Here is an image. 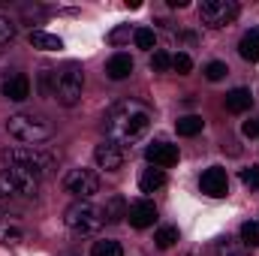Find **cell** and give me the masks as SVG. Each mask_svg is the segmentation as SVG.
<instances>
[{"mask_svg": "<svg viewBox=\"0 0 259 256\" xmlns=\"http://www.w3.org/2000/svg\"><path fill=\"white\" fill-rule=\"evenodd\" d=\"M151 127V112L148 106H142L139 100H121L109 109L106 115V133H109V142L127 148L133 142H139Z\"/></svg>", "mask_w": 259, "mask_h": 256, "instance_id": "6da1fadb", "label": "cell"}, {"mask_svg": "<svg viewBox=\"0 0 259 256\" xmlns=\"http://www.w3.org/2000/svg\"><path fill=\"white\" fill-rule=\"evenodd\" d=\"M3 160H6L9 166H18V169L30 172L36 181H39V178H49V175L58 169V160H55L49 151L33 148V145H15V148H6V151H3Z\"/></svg>", "mask_w": 259, "mask_h": 256, "instance_id": "7a4b0ae2", "label": "cell"}, {"mask_svg": "<svg viewBox=\"0 0 259 256\" xmlns=\"http://www.w3.org/2000/svg\"><path fill=\"white\" fill-rule=\"evenodd\" d=\"M6 133L21 142V145H39V142H49L55 136V127L42 118V115H33V112H18V115H9L6 121Z\"/></svg>", "mask_w": 259, "mask_h": 256, "instance_id": "3957f363", "label": "cell"}, {"mask_svg": "<svg viewBox=\"0 0 259 256\" xmlns=\"http://www.w3.org/2000/svg\"><path fill=\"white\" fill-rule=\"evenodd\" d=\"M64 223L78 235H91V232H97L103 226V211L91 199H75L64 211Z\"/></svg>", "mask_w": 259, "mask_h": 256, "instance_id": "277c9868", "label": "cell"}, {"mask_svg": "<svg viewBox=\"0 0 259 256\" xmlns=\"http://www.w3.org/2000/svg\"><path fill=\"white\" fill-rule=\"evenodd\" d=\"M81 88H84V72L78 64H66L55 72V97L61 106H75L81 100Z\"/></svg>", "mask_w": 259, "mask_h": 256, "instance_id": "5b68a950", "label": "cell"}, {"mask_svg": "<svg viewBox=\"0 0 259 256\" xmlns=\"http://www.w3.org/2000/svg\"><path fill=\"white\" fill-rule=\"evenodd\" d=\"M36 187H39V181L18 166H6L0 172V196L3 199H30V196H36Z\"/></svg>", "mask_w": 259, "mask_h": 256, "instance_id": "8992f818", "label": "cell"}, {"mask_svg": "<svg viewBox=\"0 0 259 256\" xmlns=\"http://www.w3.org/2000/svg\"><path fill=\"white\" fill-rule=\"evenodd\" d=\"M199 18L205 27H226L238 18V3L235 0H202L199 6Z\"/></svg>", "mask_w": 259, "mask_h": 256, "instance_id": "52a82bcc", "label": "cell"}, {"mask_svg": "<svg viewBox=\"0 0 259 256\" xmlns=\"http://www.w3.org/2000/svg\"><path fill=\"white\" fill-rule=\"evenodd\" d=\"M66 193H72L75 199H91L100 193V178L91 172V169H72L64 178Z\"/></svg>", "mask_w": 259, "mask_h": 256, "instance_id": "ba28073f", "label": "cell"}, {"mask_svg": "<svg viewBox=\"0 0 259 256\" xmlns=\"http://www.w3.org/2000/svg\"><path fill=\"white\" fill-rule=\"evenodd\" d=\"M94 160H97L100 169H106V172H118V169L124 166V148L115 145V142H109V139H103V142L94 148Z\"/></svg>", "mask_w": 259, "mask_h": 256, "instance_id": "9c48e42d", "label": "cell"}, {"mask_svg": "<svg viewBox=\"0 0 259 256\" xmlns=\"http://www.w3.org/2000/svg\"><path fill=\"white\" fill-rule=\"evenodd\" d=\"M145 160L157 169H169L178 163V145H169V142H151L145 148Z\"/></svg>", "mask_w": 259, "mask_h": 256, "instance_id": "30bf717a", "label": "cell"}, {"mask_svg": "<svg viewBox=\"0 0 259 256\" xmlns=\"http://www.w3.org/2000/svg\"><path fill=\"white\" fill-rule=\"evenodd\" d=\"M199 187H202V193H208V196H214V199L226 196V193H229V178H226V169H220V166L205 169V172H202Z\"/></svg>", "mask_w": 259, "mask_h": 256, "instance_id": "8fae6325", "label": "cell"}, {"mask_svg": "<svg viewBox=\"0 0 259 256\" xmlns=\"http://www.w3.org/2000/svg\"><path fill=\"white\" fill-rule=\"evenodd\" d=\"M127 220L133 229H148V226H154V220H157V208H154V202L151 199H139V202H133L127 208Z\"/></svg>", "mask_w": 259, "mask_h": 256, "instance_id": "7c38bea8", "label": "cell"}, {"mask_svg": "<svg viewBox=\"0 0 259 256\" xmlns=\"http://www.w3.org/2000/svg\"><path fill=\"white\" fill-rule=\"evenodd\" d=\"M3 97H9L12 103H21V100H27V97H30V78H27L24 72H15V75H9V78L3 81Z\"/></svg>", "mask_w": 259, "mask_h": 256, "instance_id": "4fadbf2b", "label": "cell"}, {"mask_svg": "<svg viewBox=\"0 0 259 256\" xmlns=\"http://www.w3.org/2000/svg\"><path fill=\"white\" fill-rule=\"evenodd\" d=\"M24 241V229H21V223L15 220V217H9V214H3L0 211V244H21Z\"/></svg>", "mask_w": 259, "mask_h": 256, "instance_id": "5bb4252c", "label": "cell"}, {"mask_svg": "<svg viewBox=\"0 0 259 256\" xmlns=\"http://www.w3.org/2000/svg\"><path fill=\"white\" fill-rule=\"evenodd\" d=\"M127 202H124V196H109L106 199V205L100 208L103 211V223H121L124 217H127Z\"/></svg>", "mask_w": 259, "mask_h": 256, "instance_id": "9a60e30c", "label": "cell"}, {"mask_svg": "<svg viewBox=\"0 0 259 256\" xmlns=\"http://www.w3.org/2000/svg\"><path fill=\"white\" fill-rule=\"evenodd\" d=\"M250 106H253V94H250L247 88H235V91L226 94V109H229L232 115H241V112H247Z\"/></svg>", "mask_w": 259, "mask_h": 256, "instance_id": "2e32d148", "label": "cell"}, {"mask_svg": "<svg viewBox=\"0 0 259 256\" xmlns=\"http://www.w3.org/2000/svg\"><path fill=\"white\" fill-rule=\"evenodd\" d=\"M238 55H241L244 61H250V64H256L259 61V27H250V30L241 36V42H238Z\"/></svg>", "mask_w": 259, "mask_h": 256, "instance_id": "e0dca14e", "label": "cell"}, {"mask_svg": "<svg viewBox=\"0 0 259 256\" xmlns=\"http://www.w3.org/2000/svg\"><path fill=\"white\" fill-rule=\"evenodd\" d=\"M130 72H133V58H130V55H115V58H109V64H106V75H109V78L121 81V78H127Z\"/></svg>", "mask_w": 259, "mask_h": 256, "instance_id": "ac0fdd59", "label": "cell"}, {"mask_svg": "<svg viewBox=\"0 0 259 256\" xmlns=\"http://www.w3.org/2000/svg\"><path fill=\"white\" fill-rule=\"evenodd\" d=\"M163 184H166V172H163V169H157V166L145 169V172H142V178H139V190H142V193H154V190H160Z\"/></svg>", "mask_w": 259, "mask_h": 256, "instance_id": "d6986e66", "label": "cell"}, {"mask_svg": "<svg viewBox=\"0 0 259 256\" xmlns=\"http://www.w3.org/2000/svg\"><path fill=\"white\" fill-rule=\"evenodd\" d=\"M30 46H33V49H42V52H61V49H64L61 36L46 33V30H30Z\"/></svg>", "mask_w": 259, "mask_h": 256, "instance_id": "ffe728a7", "label": "cell"}, {"mask_svg": "<svg viewBox=\"0 0 259 256\" xmlns=\"http://www.w3.org/2000/svg\"><path fill=\"white\" fill-rule=\"evenodd\" d=\"M217 256H250V250L241 244V238L226 235V238H220V241H217Z\"/></svg>", "mask_w": 259, "mask_h": 256, "instance_id": "44dd1931", "label": "cell"}, {"mask_svg": "<svg viewBox=\"0 0 259 256\" xmlns=\"http://www.w3.org/2000/svg\"><path fill=\"white\" fill-rule=\"evenodd\" d=\"M241 244L247 250H256L259 247V223L256 220H244L241 223Z\"/></svg>", "mask_w": 259, "mask_h": 256, "instance_id": "7402d4cb", "label": "cell"}, {"mask_svg": "<svg viewBox=\"0 0 259 256\" xmlns=\"http://www.w3.org/2000/svg\"><path fill=\"white\" fill-rule=\"evenodd\" d=\"M91 256H124V247L112 238H103V241H94Z\"/></svg>", "mask_w": 259, "mask_h": 256, "instance_id": "603a6c76", "label": "cell"}, {"mask_svg": "<svg viewBox=\"0 0 259 256\" xmlns=\"http://www.w3.org/2000/svg\"><path fill=\"white\" fill-rule=\"evenodd\" d=\"M202 127H205V121H202L199 115L178 118V136H196V133H202Z\"/></svg>", "mask_w": 259, "mask_h": 256, "instance_id": "cb8c5ba5", "label": "cell"}, {"mask_svg": "<svg viewBox=\"0 0 259 256\" xmlns=\"http://www.w3.org/2000/svg\"><path fill=\"white\" fill-rule=\"evenodd\" d=\"M154 241H157V247H160V250H169V247L178 241V229H175V226H163V229L154 235Z\"/></svg>", "mask_w": 259, "mask_h": 256, "instance_id": "d4e9b609", "label": "cell"}, {"mask_svg": "<svg viewBox=\"0 0 259 256\" xmlns=\"http://www.w3.org/2000/svg\"><path fill=\"white\" fill-rule=\"evenodd\" d=\"M133 39H136V46L139 49H154V42H157V36H154V30H148V27H139L136 33H133Z\"/></svg>", "mask_w": 259, "mask_h": 256, "instance_id": "484cf974", "label": "cell"}, {"mask_svg": "<svg viewBox=\"0 0 259 256\" xmlns=\"http://www.w3.org/2000/svg\"><path fill=\"white\" fill-rule=\"evenodd\" d=\"M15 33H18V30H15V24H12L6 15H0V46L12 42V39H15Z\"/></svg>", "mask_w": 259, "mask_h": 256, "instance_id": "4316f807", "label": "cell"}, {"mask_svg": "<svg viewBox=\"0 0 259 256\" xmlns=\"http://www.w3.org/2000/svg\"><path fill=\"white\" fill-rule=\"evenodd\" d=\"M172 69H175L178 75H187V72L193 69V61H190V55H184V52H178V55L172 58Z\"/></svg>", "mask_w": 259, "mask_h": 256, "instance_id": "83f0119b", "label": "cell"}, {"mask_svg": "<svg viewBox=\"0 0 259 256\" xmlns=\"http://www.w3.org/2000/svg\"><path fill=\"white\" fill-rule=\"evenodd\" d=\"M226 72H229V69H226V64H220V61H211V64L205 66V78H208V81H220Z\"/></svg>", "mask_w": 259, "mask_h": 256, "instance_id": "f1b7e54d", "label": "cell"}, {"mask_svg": "<svg viewBox=\"0 0 259 256\" xmlns=\"http://www.w3.org/2000/svg\"><path fill=\"white\" fill-rule=\"evenodd\" d=\"M241 181H244V187L256 190L259 187V166H247V169H241Z\"/></svg>", "mask_w": 259, "mask_h": 256, "instance_id": "f546056e", "label": "cell"}, {"mask_svg": "<svg viewBox=\"0 0 259 256\" xmlns=\"http://www.w3.org/2000/svg\"><path fill=\"white\" fill-rule=\"evenodd\" d=\"M172 66V58L166 55V52H154V58H151V69H157V72H166Z\"/></svg>", "mask_w": 259, "mask_h": 256, "instance_id": "4dcf8cb0", "label": "cell"}, {"mask_svg": "<svg viewBox=\"0 0 259 256\" xmlns=\"http://www.w3.org/2000/svg\"><path fill=\"white\" fill-rule=\"evenodd\" d=\"M124 39H130V24H127V27H118V30H112V33H109V42H112V46H121Z\"/></svg>", "mask_w": 259, "mask_h": 256, "instance_id": "1f68e13d", "label": "cell"}, {"mask_svg": "<svg viewBox=\"0 0 259 256\" xmlns=\"http://www.w3.org/2000/svg\"><path fill=\"white\" fill-rule=\"evenodd\" d=\"M241 133H244V136H250V139H256V136H259V118H256V121H247V124L241 127Z\"/></svg>", "mask_w": 259, "mask_h": 256, "instance_id": "d6a6232c", "label": "cell"}, {"mask_svg": "<svg viewBox=\"0 0 259 256\" xmlns=\"http://www.w3.org/2000/svg\"><path fill=\"white\" fill-rule=\"evenodd\" d=\"M169 6H172V9H184V6H187V0H169Z\"/></svg>", "mask_w": 259, "mask_h": 256, "instance_id": "836d02e7", "label": "cell"}, {"mask_svg": "<svg viewBox=\"0 0 259 256\" xmlns=\"http://www.w3.org/2000/svg\"><path fill=\"white\" fill-rule=\"evenodd\" d=\"M0 199H3V196H0Z\"/></svg>", "mask_w": 259, "mask_h": 256, "instance_id": "e575fe53", "label": "cell"}]
</instances>
